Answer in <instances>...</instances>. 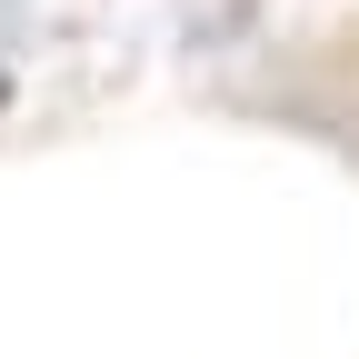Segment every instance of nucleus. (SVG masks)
Listing matches in <instances>:
<instances>
[{
  "instance_id": "f257e3e1",
  "label": "nucleus",
  "mask_w": 359,
  "mask_h": 359,
  "mask_svg": "<svg viewBox=\"0 0 359 359\" xmlns=\"http://www.w3.org/2000/svg\"><path fill=\"white\" fill-rule=\"evenodd\" d=\"M11 20H20V0H0V50H11Z\"/></svg>"
}]
</instances>
